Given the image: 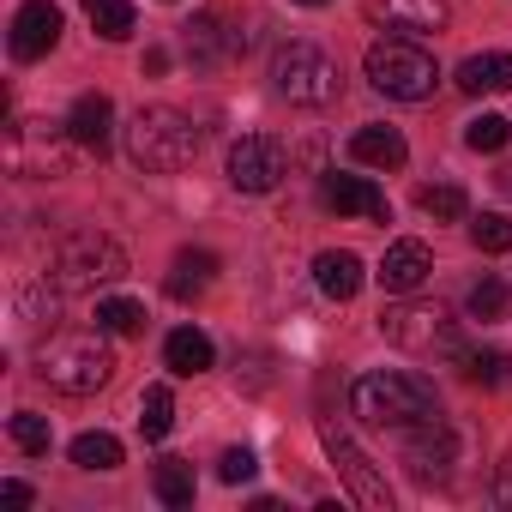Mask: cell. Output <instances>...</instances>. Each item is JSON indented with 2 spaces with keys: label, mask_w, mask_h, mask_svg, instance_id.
<instances>
[{
  "label": "cell",
  "mask_w": 512,
  "mask_h": 512,
  "mask_svg": "<svg viewBox=\"0 0 512 512\" xmlns=\"http://www.w3.org/2000/svg\"><path fill=\"white\" fill-rule=\"evenodd\" d=\"M350 410L356 422L368 428H386V434H404V428H422V422H440V392L410 374V368H374L350 386Z\"/></svg>",
  "instance_id": "obj_1"
},
{
  "label": "cell",
  "mask_w": 512,
  "mask_h": 512,
  "mask_svg": "<svg viewBox=\"0 0 512 512\" xmlns=\"http://www.w3.org/2000/svg\"><path fill=\"white\" fill-rule=\"evenodd\" d=\"M127 157H133V169H145V175H175V169H187V163L199 157V127H193L181 109L151 103V109H139V115L127 121Z\"/></svg>",
  "instance_id": "obj_2"
},
{
  "label": "cell",
  "mask_w": 512,
  "mask_h": 512,
  "mask_svg": "<svg viewBox=\"0 0 512 512\" xmlns=\"http://www.w3.org/2000/svg\"><path fill=\"white\" fill-rule=\"evenodd\" d=\"M37 374H43L55 392H67V398H91L97 386H109V374H115V350H109L103 326H97V332H61L55 344H43Z\"/></svg>",
  "instance_id": "obj_3"
},
{
  "label": "cell",
  "mask_w": 512,
  "mask_h": 512,
  "mask_svg": "<svg viewBox=\"0 0 512 512\" xmlns=\"http://www.w3.org/2000/svg\"><path fill=\"white\" fill-rule=\"evenodd\" d=\"M362 73H368V85H374L380 97H392V103H422V97H434V85H440L434 55H428L422 43H410V37H380V43L368 49Z\"/></svg>",
  "instance_id": "obj_4"
},
{
  "label": "cell",
  "mask_w": 512,
  "mask_h": 512,
  "mask_svg": "<svg viewBox=\"0 0 512 512\" xmlns=\"http://www.w3.org/2000/svg\"><path fill=\"white\" fill-rule=\"evenodd\" d=\"M380 332L410 356H464V332L440 302H398L380 314Z\"/></svg>",
  "instance_id": "obj_5"
},
{
  "label": "cell",
  "mask_w": 512,
  "mask_h": 512,
  "mask_svg": "<svg viewBox=\"0 0 512 512\" xmlns=\"http://www.w3.org/2000/svg\"><path fill=\"white\" fill-rule=\"evenodd\" d=\"M55 278H61V290L115 284V278H127V253H121V241L103 235V229H73V235H61V247H55Z\"/></svg>",
  "instance_id": "obj_6"
},
{
  "label": "cell",
  "mask_w": 512,
  "mask_h": 512,
  "mask_svg": "<svg viewBox=\"0 0 512 512\" xmlns=\"http://www.w3.org/2000/svg\"><path fill=\"white\" fill-rule=\"evenodd\" d=\"M338 61L326 55V49H314V43H284L278 55H272V85H278V97H290V103H302V109H326L332 97H338Z\"/></svg>",
  "instance_id": "obj_7"
},
{
  "label": "cell",
  "mask_w": 512,
  "mask_h": 512,
  "mask_svg": "<svg viewBox=\"0 0 512 512\" xmlns=\"http://www.w3.org/2000/svg\"><path fill=\"white\" fill-rule=\"evenodd\" d=\"M320 446H326V458L338 464V476H344V488H350L356 506H368V512H392V482L374 470V458H368L338 422H320Z\"/></svg>",
  "instance_id": "obj_8"
},
{
  "label": "cell",
  "mask_w": 512,
  "mask_h": 512,
  "mask_svg": "<svg viewBox=\"0 0 512 512\" xmlns=\"http://www.w3.org/2000/svg\"><path fill=\"white\" fill-rule=\"evenodd\" d=\"M284 139H272V133H247V139H235L229 145V187L235 193H272L278 181H284Z\"/></svg>",
  "instance_id": "obj_9"
},
{
  "label": "cell",
  "mask_w": 512,
  "mask_h": 512,
  "mask_svg": "<svg viewBox=\"0 0 512 512\" xmlns=\"http://www.w3.org/2000/svg\"><path fill=\"white\" fill-rule=\"evenodd\" d=\"M398 440H404V470H410L422 488H434V482L452 476V464H458V434L446 428V416H440V422H422V428H404Z\"/></svg>",
  "instance_id": "obj_10"
},
{
  "label": "cell",
  "mask_w": 512,
  "mask_h": 512,
  "mask_svg": "<svg viewBox=\"0 0 512 512\" xmlns=\"http://www.w3.org/2000/svg\"><path fill=\"white\" fill-rule=\"evenodd\" d=\"M13 61H43L55 43H61V7L55 0H25L13 13Z\"/></svg>",
  "instance_id": "obj_11"
},
{
  "label": "cell",
  "mask_w": 512,
  "mask_h": 512,
  "mask_svg": "<svg viewBox=\"0 0 512 512\" xmlns=\"http://www.w3.org/2000/svg\"><path fill=\"white\" fill-rule=\"evenodd\" d=\"M368 19L386 25L392 37H422V31H446L452 0H368Z\"/></svg>",
  "instance_id": "obj_12"
},
{
  "label": "cell",
  "mask_w": 512,
  "mask_h": 512,
  "mask_svg": "<svg viewBox=\"0 0 512 512\" xmlns=\"http://www.w3.org/2000/svg\"><path fill=\"white\" fill-rule=\"evenodd\" d=\"M326 205L338 217H368V223H392V205L386 193L368 181V175H326Z\"/></svg>",
  "instance_id": "obj_13"
},
{
  "label": "cell",
  "mask_w": 512,
  "mask_h": 512,
  "mask_svg": "<svg viewBox=\"0 0 512 512\" xmlns=\"http://www.w3.org/2000/svg\"><path fill=\"white\" fill-rule=\"evenodd\" d=\"M428 272H434V253H428V241H392L374 278H380L392 296H410V290H422V278H428Z\"/></svg>",
  "instance_id": "obj_14"
},
{
  "label": "cell",
  "mask_w": 512,
  "mask_h": 512,
  "mask_svg": "<svg viewBox=\"0 0 512 512\" xmlns=\"http://www.w3.org/2000/svg\"><path fill=\"white\" fill-rule=\"evenodd\" d=\"M109 127H115V103H109L103 91H85V97L73 103V115H67V133H73L91 157L109 151Z\"/></svg>",
  "instance_id": "obj_15"
},
{
  "label": "cell",
  "mask_w": 512,
  "mask_h": 512,
  "mask_svg": "<svg viewBox=\"0 0 512 512\" xmlns=\"http://www.w3.org/2000/svg\"><path fill=\"white\" fill-rule=\"evenodd\" d=\"M314 284H320V296H332V302H356V290H362V260L350 247H326L320 260H314Z\"/></svg>",
  "instance_id": "obj_16"
},
{
  "label": "cell",
  "mask_w": 512,
  "mask_h": 512,
  "mask_svg": "<svg viewBox=\"0 0 512 512\" xmlns=\"http://www.w3.org/2000/svg\"><path fill=\"white\" fill-rule=\"evenodd\" d=\"M350 157L368 163V169H404L410 163V145L398 127H356L350 133Z\"/></svg>",
  "instance_id": "obj_17"
},
{
  "label": "cell",
  "mask_w": 512,
  "mask_h": 512,
  "mask_svg": "<svg viewBox=\"0 0 512 512\" xmlns=\"http://www.w3.org/2000/svg\"><path fill=\"white\" fill-rule=\"evenodd\" d=\"M163 362H169V374L193 380V374H205V368L217 362V350H211V338H205L199 326H175V332L163 338Z\"/></svg>",
  "instance_id": "obj_18"
},
{
  "label": "cell",
  "mask_w": 512,
  "mask_h": 512,
  "mask_svg": "<svg viewBox=\"0 0 512 512\" xmlns=\"http://www.w3.org/2000/svg\"><path fill=\"white\" fill-rule=\"evenodd\" d=\"M458 91H470V97H482V91H512V55H500V49L470 55V61L458 67Z\"/></svg>",
  "instance_id": "obj_19"
},
{
  "label": "cell",
  "mask_w": 512,
  "mask_h": 512,
  "mask_svg": "<svg viewBox=\"0 0 512 512\" xmlns=\"http://www.w3.org/2000/svg\"><path fill=\"white\" fill-rule=\"evenodd\" d=\"M223 49H235V43H223V31H217V19L211 13H199V19H187L181 25V55L205 73V67H217L223 61Z\"/></svg>",
  "instance_id": "obj_20"
},
{
  "label": "cell",
  "mask_w": 512,
  "mask_h": 512,
  "mask_svg": "<svg viewBox=\"0 0 512 512\" xmlns=\"http://www.w3.org/2000/svg\"><path fill=\"white\" fill-rule=\"evenodd\" d=\"M211 278H217V253H205V247H187V253H175L169 296H175V302H187V296H199Z\"/></svg>",
  "instance_id": "obj_21"
},
{
  "label": "cell",
  "mask_w": 512,
  "mask_h": 512,
  "mask_svg": "<svg viewBox=\"0 0 512 512\" xmlns=\"http://www.w3.org/2000/svg\"><path fill=\"white\" fill-rule=\"evenodd\" d=\"M85 19H91V31H97L103 43H121V37H133V25H139L133 0H85Z\"/></svg>",
  "instance_id": "obj_22"
},
{
  "label": "cell",
  "mask_w": 512,
  "mask_h": 512,
  "mask_svg": "<svg viewBox=\"0 0 512 512\" xmlns=\"http://www.w3.org/2000/svg\"><path fill=\"white\" fill-rule=\"evenodd\" d=\"M97 326L115 332V338H139V332H145V302H133V296H103V302H97Z\"/></svg>",
  "instance_id": "obj_23"
},
{
  "label": "cell",
  "mask_w": 512,
  "mask_h": 512,
  "mask_svg": "<svg viewBox=\"0 0 512 512\" xmlns=\"http://www.w3.org/2000/svg\"><path fill=\"white\" fill-rule=\"evenodd\" d=\"M151 488H157V500H163V506H193V494H199L193 464H181V458H163V464H157V476H151Z\"/></svg>",
  "instance_id": "obj_24"
},
{
  "label": "cell",
  "mask_w": 512,
  "mask_h": 512,
  "mask_svg": "<svg viewBox=\"0 0 512 512\" xmlns=\"http://www.w3.org/2000/svg\"><path fill=\"white\" fill-rule=\"evenodd\" d=\"M169 428H175V392L169 386H145V398H139V434L163 440Z\"/></svg>",
  "instance_id": "obj_25"
},
{
  "label": "cell",
  "mask_w": 512,
  "mask_h": 512,
  "mask_svg": "<svg viewBox=\"0 0 512 512\" xmlns=\"http://www.w3.org/2000/svg\"><path fill=\"white\" fill-rule=\"evenodd\" d=\"M73 464H79V470H115V464H121V440L103 434V428H91V434L73 440Z\"/></svg>",
  "instance_id": "obj_26"
},
{
  "label": "cell",
  "mask_w": 512,
  "mask_h": 512,
  "mask_svg": "<svg viewBox=\"0 0 512 512\" xmlns=\"http://www.w3.org/2000/svg\"><path fill=\"white\" fill-rule=\"evenodd\" d=\"M416 205L434 217V223H458L464 211H470V199H464V187H452V181H434V187H422L416 193Z\"/></svg>",
  "instance_id": "obj_27"
},
{
  "label": "cell",
  "mask_w": 512,
  "mask_h": 512,
  "mask_svg": "<svg viewBox=\"0 0 512 512\" xmlns=\"http://www.w3.org/2000/svg\"><path fill=\"white\" fill-rule=\"evenodd\" d=\"M7 434H13V446L31 452V458H43V452L55 446V428H49V416H37V410H19V416L7 422Z\"/></svg>",
  "instance_id": "obj_28"
},
{
  "label": "cell",
  "mask_w": 512,
  "mask_h": 512,
  "mask_svg": "<svg viewBox=\"0 0 512 512\" xmlns=\"http://www.w3.org/2000/svg\"><path fill=\"white\" fill-rule=\"evenodd\" d=\"M506 139H512V121H506V115H476V121L464 127V145H470V151H506Z\"/></svg>",
  "instance_id": "obj_29"
},
{
  "label": "cell",
  "mask_w": 512,
  "mask_h": 512,
  "mask_svg": "<svg viewBox=\"0 0 512 512\" xmlns=\"http://www.w3.org/2000/svg\"><path fill=\"white\" fill-rule=\"evenodd\" d=\"M458 362H464V380H470V386H500V380H506V368H512L500 350H464Z\"/></svg>",
  "instance_id": "obj_30"
},
{
  "label": "cell",
  "mask_w": 512,
  "mask_h": 512,
  "mask_svg": "<svg viewBox=\"0 0 512 512\" xmlns=\"http://www.w3.org/2000/svg\"><path fill=\"white\" fill-rule=\"evenodd\" d=\"M470 241H476L482 253H512V223H506L500 211H482V217L470 223Z\"/></svg>",
  "instance_id": "obj_31"
},
{
  "label": "cell",
  "mask_w": 512,
  "mask_h": 512,
  "mask_svg": "<svg viewBox=\"0 0 512 512\" xmlns=\"http://www.w3.org/2000/svg\"><path fill=\"white\" fill-rule=\"evenodd\" d=\"M470 314H476V320H500V314H506V284H500V278H482V284L470 290Z\"/></svg>",
  "instance_id": "obj_32"
},
{
  "label": "cell",
  "mask_w": 512,
  "mask_h": 512,
  "mask_svg": "<svg viewBox=\"0 0 512 512\" xmlns=\"http://www.w3.org/2000/svg\"><path fill=\"white\" fill-rule=\"evenodd\" d=\"M253 470H260V458H253L247 446H229V452L217 458V476H223L229 488H235V482H253Z\"/></svg>",
  "instance_id": "obj_33"
},
{
  "label": "cell",
  "mask_w": 512,
  "mask_h": 512,
  "mask_svg": "<svg viewBox=\"0 0 512 512\" xmlns=\"http://www.w3.org/2000/svg\"><path fill=\"white\" fill-rule=\"evenodd\" d=\"M494 506H506V512H512V452H506V464L494 470Z\"/></svg>",
  "instance_id": "obj_34"
},
{
  "label": "cell",
  "mask_w": 512,
  "mask_h": 512,
  "mask_svg": "<svg viewBox=\"0 0 512 512\" xmlns=\"http://www.w3.org/2000/svg\"><path fill=\"white\" fill-rule=\"evenodd\" d=\"M0 494H7V506H31V500H37L25 482H0Z\"/></svg>",
  "instance_id": "obj_35"
},
{
  "label": "cell",
  "mask_w": 512,
  "mask_h": 512,
  "mask_svg": "<svg viewBox=\"0 0 512 512\" xmlns=\"http://www.w3.org/2000/svg\"><path fill=\"white\" fill-rule=\"evenodd\" d=\"M139 67H145L151 79H157V73H169V49H145V61H139Z\"/></svg>",
  "instance_id": "obj_36"
},
{
  "label": "cell",
  "mask_w": 512,
  "mask_h": 512,
  "mask_svg": "<svg viewBox=\"0 0 512 512\" xmlns=\"http://www.w3.org/2000/svg\"><path fill=\"white\" fill-rule=\"evenodd\" d=\"M296 7H326V0H296Z\"/></svg>",
  "instance_id": "obj_37"
}]
</instances>
